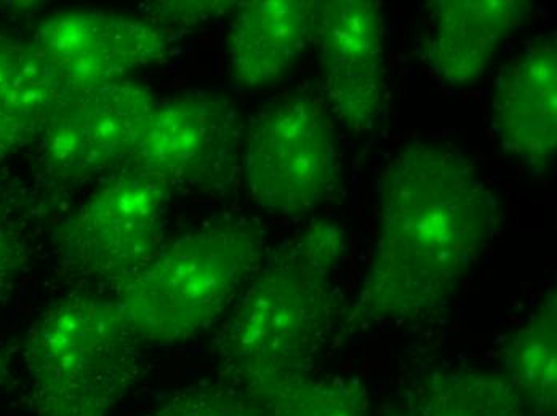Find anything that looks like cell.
I'll list each match as a JSON object with an SVG mask.
<instances>
[{
	"mask_svg": "<svg viewBox=\"0 0 557 416\" xmlns=\"http://www.w3.org/2000/svg\"><path fill=\"white\" fill-rule=\"evenodd\" d=\"M497 199L468 155L417 140L379 182V231L358 295L372 323L412 324L446 306L497 228Z\"/></svg>",
	"mask_w": 557,
	"mask_h": 416,
	"instance_id": "obj_1",
	"label": "cell"
},
{
	"mask_svg": "<svg viewBox=\"0 0 557 416\" xmlns=\"http://www.w3.org/2000/svg\"><path fill=\"white\" fill-rule=\"evenodd\" d=\"M345 231L314 219L261 263L216 335L224 381L243 391L314 370L338 316Z\"/></svg>",
	"mask_w": 557,
	"mask_h": 416,
	"instance_id": "obj_2",
	"label": "cell"
},
{
	"mask_svg": "<svg viewBox=\"0 0 557 416\" xmlns=\"http://www.w3.org/2000/svg\"><path fill=\"white\" fill-rule=\"evenodd\" d=\"M264 259L257 223H212L162 245L117 287L115 303L139 343H188L226 317Z\"/></svg>",
	"mask_w": 557,
	"mask_h": 416,
	"instance_id": "obj_3",
	"label": "cell"
},
{
	"mask_svg": "<svg viewBox=\"0 0 557 416\" xmlns=\"http://www.w3.org/2000/svg\"><path fill=\"white\" fill-rule=\"evenodd\" d=\"M139 346L115 300L74 293L55 301L25 341L30 415H114L141 375Z\"/></svg>",
	"mask_w": 557,
	"mask_h": 416,
	"instance_id": "obj_4",
	"label": "cell"
},
{
	"mask_svg": "<svg viewBox=\"0 0 557 416\" xmlns=\"http://www.w3.org/2000/svg\"><path fill=\"white\" fill-rule=\"evenodd\" d=\"M243 165L251 198L267 212L300 216L321 207L342 185L331 111L307 94L264 104L244 135Z\"/></svg>",
	"mask_w": 557,
	"mask_h": 416,
	"instance_id": "obj_5",
	"label": "cell"
},
{
	"mask_svg": "<svg viewBox=\"0 0 557 416\" xmlns=\"http://www.w3.org/2000/svg\"><path fill=\"white\" fill-rule=\"evenodd\" d=\"M243 114L215 91H188L156 101L143 125L131 165L169 191H226L243 162Z\"/></svg>",
	"mask_w": 557,
	"mask_h": 416,
	"instance_id": "obj_6",
	"label": "cell"
},
{
	"mask_svg": "<svg viewBox=\"0 0 557 416\" xmlns=\"http://www.w3.org/2000/svg\"><path fill=\"white\" fill-rule=\"evenodd\" d=\"M170 191L135 167L107 177L60 232L71 273L121 287L164 242Z\"/></svg>",
	"mask_w": 557,
	"mask_h": 416,
	"instance_id": "obj_7",
	"label": "cell"
},
{
	"mask_svg": "<svg viewBox=\"0 0 557 416\" xmlns=\"http://www.w3.org/2000/svg\"><path fill=\"white\" fill-rule=\"evenodd\" d=\"M156 101L154 93L134 79L67 94L39 135L47 174L77 185L131 164Z\"/></svg>",
	"mask_w": 557,
	"mask_h": 416,
	"instance_id": "obj_8",
	"label": "cell"
},
{
	"mask_svg": "<svg viewBox=\"0 0 557 416\" xmlns=\"http://www.w3.org/2000/svg\"><path fill=\"white\" fill-rule=\"evenodd\" d=\"M30 40L67 94L131 79L168 50L165 30L154 22L107 10L58 12L37 26Z\"/></svg>",
	"mask_w": 557,
	"mask_h": 416,
	"instance_id": "obj_9",
	"label": "cell"
},
{
	"mask_svg": "<svg viewBox=\"0 0 557 416\" xmlns=\"http://www.w3.org/2000/svg\"><path fill=\"white\" fill-rule=\"evenodd\" d=\"M312 42L318 47L329 111L355 134L373 130L388 97L385 22L380 3L315 2Z\"/></svg>",
	"mask_w": 557,
	"mask_h": 416,
	"instance_id": "obj_10",
	"label": "cell"
},
{
	"mask_svg": "<svg viewBox=\"0 0 557 416\" xmlns=\"http://www.w3.org/2000/svg\"><path fill=\"white\" fill-rule=\"evenodd\" d=\"M492 127L503 149L543 172L557 148L555 37L529 43L506 64L492 98Z\"/></svg>",
	"mask_w": 557,
	"mask_h": 416,
	"instance_id": "obj_11",
	"label": "cell"
},
{
	"mask_svg": "<svg viewBox=\"0 0 557 416\" xmlns=\"http://www.w3.org/2000/svg\"><path fill=\"white\" fill-rule=\"evenodd\" d=\"M530 12L521 0H440L433 3L424 61L454 89L473 87L491 70L503 43Z\"/></svg>",
	"mask_w": 557,
	"mask_h": 416,
	"instance_id": "obj_12",
	"label": "cell"
},
{
	"mask_svg": "<svg viewBox=\"0 0 557 416\" xmlns=\"http://www.w3.org/2000/svg\"><path fill=\"white\" fill-rule=\"evenodd\" d=\"M315 2L253 0L234 7L231 73L244 90H263L292 73L312 42Z\"/></svg>",
	"mask_w": 557,
	"mask_h": 416,
	"instance_id": "obj_13",
	"label": "cell"
},
{
	"mask_svg": "<svg viewBox=\"0 0 557 416\" xmlns=\"http://www.w3.org/2000/svg\"><path fill=\"white\" fill-rule=\"evenodd\" d=\"M502 377L522 408L556 416L557 298L552 290L528 319L509 333L500 351Z\"/></svg>",
	"mask_w": 557,
	"mask_h": 416,
	"instance_id": "obj_14",
	"label": "cell"
},
{
	"mask_svg": "<svg viewBox=\"0 0 557 416\" xmlns=\"http://www.w3.org/2000/svg\"><path fill=\"white\" fill-rule=\"evenodd\" d=\"M66 97L33 40L0 36V117L25 143L39 138L50 114Z\"/></svg>",
	"mask_w": 557,
	"mask_h": 416,
	"instance_id": "obj_15",
	"label": "cell"
},
{
	"mask_svg": "<svg viewBox=\"0 0 557 416\" xmlns=\"http://www.w3.org/2000/svg\"><path fill=\"white\" fill-rule=\"evenodd\" d=\"M407 416H522L512 389L500 374L478 368H448L418 388Z\"/></svg>",
	"mask_w": 557,
	"mask_h": 416,
	"instance_id": "obj_16",
	"label": "cell"
},
{
	"mask_svg": "<svg viewBox=\"0 0 557 416\" xmlns=\"http://www.w3.org/2000/svg\"><path fill=\"white\" fill-rule=\"evenodd\" d=\"M267 416H370L361 381L343 375H287L247 391Z\"/></svg>",
	"mask_w": 557,
	"mask_h": 416,
	"instance_id": "obj_17",
	"label": "cell"
},
{
	"mask_svg": "<svg viewBox=\"0 0 557 416\" xmlns=\"http://www.w3.org/2000/svg\"><path fill=\"white\" fill-rule=\"evenodd\" d=\"M148 416H267L246 391L223 381L178 389Z\"/></svg>",
	"mask_w": 557,
	"mask_h": 416,
	"instance_id": "obj_18",
	"label": "cell"
},
{
	"mask_svg": "<svg viewBox=\"0 0 557 416\" xmlns=\"http://www.w3.org/2000/svg\"><path fill=\"white\" fill-rule=\"evenodd\" d=\"M28 263V243L15 219L0 209V303L15 290Z\"/></svg>",
	"mask_w": 557,
	"mask_h": 416,
	"instance_id": "obj_19",
	"label": "cell"
},
{
	"mask_svg": "<svg viewBox=\"0 0 557 416\" xmlns=\"http://www.w3.org/2000/svg\"><path fill=\"white\" fill-rule=\"evenodd\" d=\"M234 2H158L149 3L148 12L168 22L193 25L220 18L234 10Z\"/></svg>",
	"mask_w": 557,
	"mask_h": 416,
	"instance_id": "obj_20",
	"label": "cell"
},
{
	"mask_svg": "<svg viewBox=\"0 0 557 416\" xmlns=\"http://www.w3.org/2000/svg\"><path fill=\"white\" fill-rule=\"evenodd\" d=\"M22 144H25L22 135L0 117V159L7 157L10 152L15 151Z\"/></svg>",
	"mask_w": 557,
	"mask_h": 416,
	"instance_id": "obj_21",
	"label": "cell"
},
{
	"mask_svg": "<svg viewBox=\"0 0 557 416\" xmlns=\"http://www.w3.org/2000/svg\"><path fill=\"white\" fill-rule=\"evenodd\" d=\"M10 381V368L9 362H7L5 356H3L2 351H0V389L5 387Z\"/></svg>",
	"mask_w": 557,
	"mask_h": 416,
	"instance_id": "obj_22",
	"label": "cell"
},
{
	"mask_svg": "<svg viewBox=\"0 0 557 416\" xmlns=\"http://www.w3.org/2000/svg\"><path fill=\"white\" fill-rule=\"evenodd\" d=\"M389 416H407V415H406V412L399 411V412H394V414H391Z\"/></svg>",
	"mask_w": 557,
	"mask_h": 416,
	"instance_id": "obj_23",
	"label": "cell"
}]
</instances>
